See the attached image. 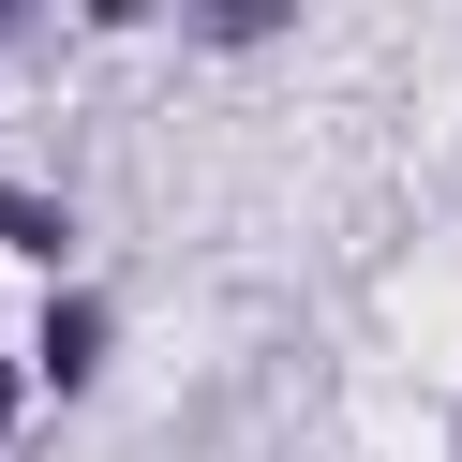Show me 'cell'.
I'll return each mask as SVG.
<instances>
[]
</instances>
